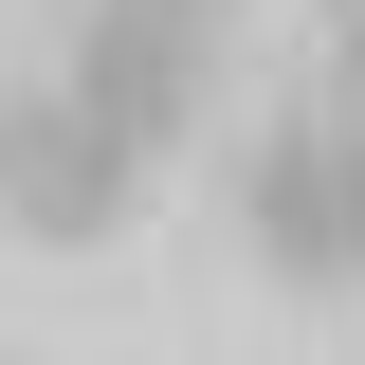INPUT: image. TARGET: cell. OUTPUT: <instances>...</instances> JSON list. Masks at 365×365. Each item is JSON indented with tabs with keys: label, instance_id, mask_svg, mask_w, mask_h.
<instances>
[{
	"label": "cell",
	"instance_id": "obj_1",
	"mask_svg": "<svg viewBox=\"0 0 365 365\" xmlns=\"http://www.w3.org/2000/svg\"><path fill=\"white\" fill-rule=\"evenodd\" d=\"M220 37H237V0H91L55 91H73L128 165H165V146H201V110H220Z\"/></svg>",
	"mask_w": 365,
	"mask_h": 365
},
{
	"label": "cell",
	"instance_id": "obj_2",
	"mask_svg": "<svg viewBox=\"0 0 365 365\" xmlns=\"http://www.w3.org/2000/svg\"><path fill=\"white\" fill-rule=\"evenodd\" d=\"M237 237H256V274H292V292H365V128H347V110L256 128V165H237Z\"/></svg>",
	"mask_w": 365,
	"mask_h": 365
},
{
	"label": "cell",
	"instance_id": "obj_3",
	"mask_svg": "<svg viewBox=\"0 0 365 365\" xmlns=\"http://www.w3.org/2000/svg\"><path fill=\"white\" fill-rule=\"evenodd\" d=\"M128 201H146V165L91 128L55 73L0 91V237H37V256H110V237H128Z\"/></svg>",
	"mask_w": 365,
	"mask_h": 365
},
{
	"label": "cell",
	"instance_id": "obj_4",
	"mask_svg": "<svg viewBox=\"0 0 365 365\" xmlns=\"http://www.w3.org/2000/svg\"><path fill=\"white\" fill-rule=\"evenodd\" d=\"M329 91H347V128H365V0L329 19Z\"/></svg>",
	"mask_w": 365,
	"mask_h": 365
}]
</instances>
